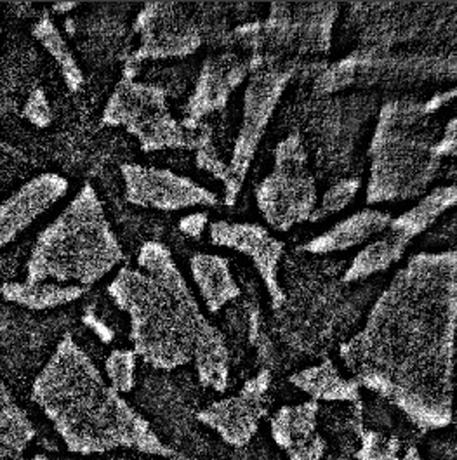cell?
<instances>
[{
	"instance_id": "1",
	"label": "cell",
	"mask_w": 457,
	"mask_h": 460,
	"mask_svg": "<svg viewBox=\"0 0 457 460\" xmlns=\"http://www.w3.org/2000/svg\"><path fill=\"white\" fill-rule=\"evenodd\" d=\"M457 254H417L371 309L339 357L360 387L400 410L421 431L454 419Z\"/></svg>"
},
{
	"instance_id": "2",
	"label": "cell",
	"mask_w": 457,
	"mask_h": 460,
	"mask_svg": "<svg viewBox=\"0 0 457 460\" xmlns=\"http://www.w3.org/2000/svg\"><path fill=\"white\" fill-rule=\"evenodd\" d=\"M138 264L143 271L122 268L106 288L115 306L128 313L134 355L155 370L195 363L199 383L225 393L229 383L227 339L203 316L171 251L147 242Z\"/></svg>"
},
{
	"instance_id": "3",
	"label": "cell",
	"mask_w": 457,
	"mask_h": 460,
	"mask_svg": "<svg viewBox=\"0 0 457 460\" xmlns=\"http://www.w3.org/2000/svg\"><path fill=\"white\" fill-rule=\"evenodd\" d=\"M31 402L49 419L68 452L98 456L136 450L178 457L152 424L104 381L100 368L67 333L31 384Z\"/></svg>"
},
{
	"instance_id": "4",
	"label": "cell",
	"mask_w": 457,
	"mask_h": 460,
	"mask_svg": "<svg viewBox=\"0 0 457 460\" xmlns=\"http://www.w3.org/2000/svg\"><path fill=\"white\" fill-rule=\"evenodd\" d=\"M124 259L96 190L87 182L61 214L39 233L26 261V283L89 288Z\"/></svg>"
},
{
	"instance_id": "5",
	"label": "cell",
	"mask_w": 457,
	"mask_h": 460,
	"mask_svg": "<svg viewBox=\"0 0 457 460\" xmlns=\"http://www.w3.org/2000/svg\"><path fill=\"white\" fill-rule=\"evenodd\" d=\"M456 96L435 94L430 102H386L369 148L372 158L367 202L408 200L425 193L436 178L442 160L432 117Z\"/></svg>"
},
{
	"instance_id": "6",
	"label": "cell",
	"mask_w": 457,
	"mask_h": 460,
	"mask_svg": "<svg viewBox=\"0 0 457 460\" xmlns=\"http://www.w3.org/2000/svg\"><path fill=\"white\" fill-rule=\"evenodd\" d=\"M102 122L108 128H126L147 154L169 148L199 150L212 141L209 126L192 130L171 115L162 87L134 78H122L117 84L103 110Z\"/></svg>"
},
{
	"instance_id": "7",
	"label": "cell",
	"mask_w": 457,
	"mask_h": 460,
	"mask_svg": "<svg viewBox=\"0 0 457 460\" xmlns=\"http://www.w3.org/2000/svg\"><path fill=\"white\" fill-rule=\"evenodd\" d=\"M257 208L277 231L309 221L317 205L315 178L300 134L292 132L275 148V167L255 190Z\"/></svg>"
},
{
	"instance_id": "8",
	"label": "cell",
	"mask_w": 457,
	"mask_h": 460,
	"mask_svg": "<svg viewBox=\"0 0 457 460\" xmlns=\"http://www.w3.org/2000/svg\"><path fill=\"white\" fill-rule=\"evenodd\" d=\"M457 202L456 186L436 188L410 210L404 212L400 217L391 219L388 233L363 247L348 271L345 273L343 281H358L372 277L376 273L386 271L393 262H399L406 252L408 242H412L417 234L428 230L433 223Z\"/></svg>"
},
{
	"instance_id": "9",
	"label": "cell",
	"mask_w": 457,
	"mask_h": 460,
	"mask_svg": "<svg viewBox=\"0 0 457 460\" xmlns=\"http://www.w3.org/2000/svg\"><path fill=\"white\" fill-rule=\"evenodd\" d=\"M132 31L139 35L141 44L126 59L122 78H136L147 59L190 56L203 42L201 26L173 2H148L139 11Z\"/></svg>"
},
{
	"instance_id": "10",
	"label": "cell",
	"mask_w": 457,
	"mask_h": 460,
	"mask_svg": "<svg viewBox=\"0 0 457 460\" xmlns=\"http://www.w3.org/2000/svg\"><path fill=\"white\" fill-rule=\"evenodd\" d=\"M292 74V68L287 66L282 70H268L251 78L244 96L242 128L237 136L231 164L228 165L231 186L225 193V204L233 205L237 202L244 180L255 160V150Z\"/></svg>"
},
{
	"instance_id": "11",
	"label": "cell",
	"mask_w": 457,
	"mask_h": 460,
	"mask_svg": "<svg viewBox=\"0 0 457 460\" xmlns=\"http://www.w3.org/2000/svg\"><path fill=\"white\" fill-rule=\"evenodd\" d=\"M126 186V200L138 207L157 210H181L188 207L218 204L216 193L195 181L179 176L169 169L145 167L139 164H124L121 167Z\"/></svg>"
},
{
	"instance_id": "12",
	"label": "cell",
	"mask_w": 457,
	"mask_h": 460,
	"mask_svg": "<svg viewBox=\"0 0 457 460\" xmlns=\"http://www.w3.org/2000/svg\"><path fill=\"white\" fill-rule=\"evenodd\" d=\"M272 385V372L263 368L249 379L237 396L211 403L197 413V420L212 429L231 448H244L253 441L259 422L266 413V393Z\"/></svg>"
},
{
	"instance_id": "13",
	"label": "cell",
	"mask_w": 457,
	"mask_h": 460,
	"mask_svg": "<svg viewBox=\"0 0 457 460\" xmlns=\"http://www.w3.org/2000/svg\"><path fill=\"white\" fill-rule=\"evenodd\" d=\"M209 236L214 245L228 247L251 257L270 294L272 307L279 311L285 305L287 297L279 281V262L283 254V243L272 236L270 231L253 223L216 221L211 225Z\"/></svg>"
},
{
	"instance_id": "14",
	"label": "cell",
	"mask_w": 457,
	"mask_h": 460,
	"mask_svg": "<svg viewBox=\"0 0 457 460\" xmlns=\"http://www.w3.org/2000/svg\"><path fill=\"white\" fill-rule=\"evenodd\" d=\"M68 193V181L48 172L26 181L0 204V249L23 234L52 205Z\"/></svg>"
},
{
	"instance_id": "15",
	"label": "cell",
	"mask_w": 457,
	"mask_h": 460,
	"mask_svg": "<svg viewBox=\"0 0 457 460\" xmlns=\"http://www.w3.org/2000/svg\"><path fill=\"white\" fill-rule=\"evenodd\" d=\"M247 61H240L235 54H221L205 59L195 91L186 104V119L183 124L192 130L202 126L203 117L227 106L229 94L249 75Z\"/></svg>"
},
{
	"instance_id": "16",
	"label": "cell",
	"mask_w": 457,
	"mask_h": 460,
	"mask_svg": "<svg viewBox=\"0 0 457 460\" xmlns=\"http://www.w3.org/2000/svg\"><path fill=\"white\" fill-rule=\"evenodd\" d=\"M391 216L381 210H360L345 221L332 226L327 233L313 238L306 243V252L311 254H329L348 251L356 245H362L371 236L382 233L390 226Z\"/></svg>"
},
{
	"instance_id": "17",
	"label": "cell",
	"mask_w": 457,
	"mask_h": 460,
	"mask_svg": "<svg viewBox=\"0 0 457 460\" xmlns=\"http://www.w3.org/2000/svg\"><path fill=\"white\" fill-rule=\"evenodd\" d=\"M190 271L207 311L212 314L242 296L238 283L231 275L228 259L225 257L197 254L190 259Z\"/></svg>"
},
{
	"instance_id": "18",
	"label": "cell",
	"mask_w": 457,
	"mask_h": 460,
	"mask_svg": "<svg viewBox=\"0 0 457 460\" xmlns=\"http://www.w3.org/2000/svg\"><path fill=\"white\" fill-rule=\"evenodd\" d=\"M289 383L306 393L313 402H360V385L352 377H343L332 359L296 372L289 377Z\"/></svg>"
},
{
	"instance_id": "19",
	"label": "cell",
	"mask_w": 457,
	"mask_h": 460,
	"mask_svg": "<svg viewBox=\"0 0 457 460\" xmlns=\"http://www.w3.org/2000/svg\"><path fill=\"white\" fill-rule=\"evenodd\" d=\"M85 290L87 288L78 285H59L51 281H9L0 287V296L4 297V301L30 311H48L76 303L85 294Z\"/></svg>"
},
{
	"instance_id": "20",
	"label": "cell",
	"mask_w": 457,
	"mask_h": 460,
	"mask_svg": "<svg viewBox=\"0 0 457 460\" xmlns=\"http://www.w3.org/2000/svg\"><path fill=\"white\" fill-rule=\"evenodd\" d=\"M37 431L13 396L7 384L0 379V460H18L25 457L30 443Z\"/></svg>"
},
{
	"instance_id": "21",
	"label": "cell",
	"mask_w": 457,
	"mask_h": 460,
	"mask_svg": "<svg viewBox=\"0 0 457 460\" xmlns=\"http://www.w3.org/2000/svg\"><path fill=\"white\" fill-rule=\"evenodd\" d=\"M320 403L308 400L300 405L282 407L270 422V435L273 443L289 452L296 445H301L309 438L317 435V420H318Z\"/></svg>"
},
{
	"instance_id": "22",
	"label": "cell",
	"mask_w": 457,
	"mask_h": 460,
	"mask_svg": "<svg viewBox=\"0 0 457 460\" xmlns=\"http://www.w3.org/2000/svg\"><path fill=\"white\" fill-rule=\"evenodd\" d=\"M31 35L58 63L68 91L78 93L84 85L82 68L78 66L74 52L49 14H44L40 20L35 22V25L31 26Z\"/></svg>"
},
{
	"instance_id": "23",
	"label": "cell",
	"mask_w": 457,
	"mask_h": 460,
	"mask_svg": "<svg viewBox=\"0 0 457 460\" xmlns=\"http://www.w3.org/2000/svg\"><path fill=\"white\" fill-rule=\"evenodd\" d=\"M138 357L132 349H113L104 361V374L108 384L119 393H130L136 385Z\"/></svg>"
},
{
	"instance_id": "24",
	"label": "cell",
	"mask_w": 457,
	"mask_h": 460,
	"mask_svg": "<svg viewBox=\"0 0 457 460\" xmlns=\"http://www.w3.org/2000/svg\"><path fill=\"white\" fill-rule=\"evenodd\" d=\"M356 460H400V441L376 429H365L360 435Z\"/></svg>"
},
{
	"instance_id": "25",
	"label": "cell",
	"mask_w": 457,
	"mask_h": 460,
	"mask_svg": "<svg viewBox=\"0 0 457 460\" xmlns=\"http://www.w3.org/2000/svg\"><path fill=\"white\" fill-rule=\"evenodd\" d=\"M358 68H360V56L356 51L350 54L348 58H345L343 61L332 65L330 68H326L318 75L317 84H315L317 93L329 94V93H336V91L348 87L350 84H354Z\"/></svg>"
},
{
	"instance_id": "26",
	"label": "cell",
	"mask_w": 457,
	"mask_h": 460,
	"mask_svg": "<svg viewBox=\"0 0 457 460\" xmlns=\"http://www.w3.org/2000/svg\"><path fill=\"white\" fill-rule=\"evenodd\" d=\"M360 184L362 182L358 178H348V180L339 181L337 184H334L332 188L326 191L320 207L313 210L309 221H320L326 216L343 210L346 205L355 199V195L360 190Z\"/></svg>"
},
{
	"instance_id": "27",
	"label": "cell",
	"mask_w": 457,
	"mask_h": 460,
	"mask_svg": "<svg viewBox=\"0 0 457 460\" xmlns=\"http://www.w3.org/2000/svg\"><path fill=\"white\" fill-rule=\"evenodd\" d=\"M23 117L33 128H46L51 126V104L44 89H35L33 93H30L23 106Z\"/></svg>"
},
{
	"instance_id": "28",
	"label": "cell",
	"mask_w": 457,
	"mask_h": 460,
	"mask_svg": "<svg viewBox=\"0 0 457 460\" xmlns=\"http://www.w3.org/2000/svg\"><path fill=\"white\" fill-rule=\"evenodd\" d=\"M197 167L202 169L205 172H209V174H212L216 180L221 181L223 186H225V193L228 191L229 186H231L228 165L218 156L212 141L197 150Z\"/></svg>"
},
{
	"instance_id": "29",
	"label": "cell",
	"mask_w": 457,
	"mask_h": 460,
	"mask_svg": "<svg viewBox=\"0 0 457 460\" xmlns=\"http://www.w3.org/2000/svg\"><path fill=\"white\" fill-rule=\"evenodd\" d=\"M327 450V443L320 435L309 438L305 443L296 445L287 452L289 460H324Z\"/></svg>"
},
{
	"instance_id": "30",
	"label": "cell",
	"mask_w": 457,
	"mask_h": 460,
	"mask_svg": "<svg viewBox=\"0 0 457 460\" xmlns=\"http://www.w3.org/2000/svg\"><path fill=\"white\" fill-rule=\"evenodd\" d=\"M82 323H84L87 329H91L93 332L96 333L104 344H110V342L113 341V337H115L113 331H112V329L103 322L102 318L93 311V307H87V309L84 311V314H82Z\"/></svg>"
},
{
	"instance_id": "31",
	"label": "cell",
	"mask_w": 457,
	"mask_h": 460,
	"mask_svg": "<svg viewBox=\"0 0 457 460\" xmlns=\"http://www.w3.org/2000/svg\"><path fill=\"white\" fill-rule=\"evenodd\" d=\"M207 221H209L207 214H192V216H186L179 221V230L183 231L184 234L192 236V238H199L203 228H205V225H207Z\"/></svg>"
},
{
	"instance_id": "32",
	"label": "cell",
	"mask_w": 457,
	"mask_h": 460,
	"mask_svg": "<svg viewBox=\"0 0 457 460\" xmlns=\"http://www.w3.org/2000/svg\"><path fill=\"white\" fill-rule=\"evenodd\" d=\"M76 7H78V2H56L52 5V11L58 13V14H65V13H68V11L76 9Z\"/></svg>"
},
{
	"instance_id": "33",
	"label": "cell",
	"mask_w": 457,
	"mask_h": 460,
	"mask_svg": "<svg viewBox=\"0 0 457 460\" xmlns=\"http://www.w3.org/2000/svg\"><path fill=\"white\" fill-rule=\"evenodd\" d=\"M400 460H425L423 459V456L419 454V450L416 448V447H410L408 450L406 452V456L402 457Z\"/></svg>"
},
{
	"instance_id": "34",
	"label": "cell",
	"mask_w": 457,
	"mask_h": 460,
	"mask_svg": "<svg viewBox=\"0 0 457 460\" xmlns=\"http://www.w3.org/2000/svg\"><path fill=\"white\" fill-rule=\"evenodd\" d=\"M18 460H52L49 457H46V456H33V457H22V459Z\"/></svg>"
},
{
	"instance_id": "35",
	"label": "cell",
	"mask_w": 457,
	"mask_h": 460,
	"mask_svg": "<svg viewBox=\"0 0 457 460\" xmlns=\"http://www.w3.org/2000/svg\"><path fill=\"white\" fill-rule=\"evenodd\" d=\"M0 46H2V23H0Z\"/></svg>"
},
{
	"instance_id": "36",
	"label": "cell",
	"mask_w": 457,
	"mask_h": 460,
	"mask_svg": "<svg viewBox=\"0 0 457 460\" xmlns=\"http://www.w3.org/2000/svg\"><path fill=\"white\" fill-rule=\"evenodd\" d=\"M2 148H4V143H2V141H0V150H2Z\"/></svg>"
},
{
	"instance_id": "37",
	"label": "cell",
	"mask_w": 457,
	"mask_h": 460,
	"mask_svg": "<svg viewBox=\"0 0 457 460\" xmlns=\"http://www.w3.org/2000/svg\"><path fill=\"white\" fill-rule=\"evenodd\" d=\"M68 460H72V459H68Z\"/></svg>"
}]
</instances>
